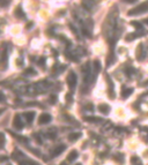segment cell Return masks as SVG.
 Listing matches in <instances>:
<instances>
[{
  "label": "cell",
  "mask_w": 148,
  "mask_h": 165,
  "mask_svg": "<svg viewBox=\"0 0 148 165\" xmlns=\"http://www.w3.org/2000/svg\"><path fill=\"white\" fill-rule=\"evenodd\" d=\"M148 12V1H145L142 4H140L138 7L131 9L127 12L129 15H138V14H142V13H146Z\"/></svg>",
  "instance_id": "obj_1"
},
{
  "label": "cell",
  "mask_w": 148,
  "mask_h": 165,
  "mask_svg": "<svg viewBox=\"0 0 148 165\" xmlns=\"http://www.w3.org/2000/svg\"><path fill=\"white\" fill-rule=\"evenodd\" d=\"M76 80H78V77H76V74L74 73V72H70V74L67 75V84H68V88L73 91L74 89H75V87H76Z\"/></svg>",
  "instance_id": "obj_2"
},
{
  "label": "cell",
  "mask_w": 148,
  "mask_h": 165,
  "mask_svg": "<svg viewBox=\"0 0 148 165\" xmlns=\"http://www.w3.org/2000/svg\"><path fill=\"white\" fill-rule=\"evenodd\" d=\"M106 81H108V94H109V97L110 98H115L116 95H115V84H113V81L110 79L109 75H106Z\"/></svg>",
  "instance_id": "obj_3"
},
{
  "label": "cell",
  "mask_w": 148,
  "mask_h": 165,
  "mask_svg": "<svg viewBox=\"0 0 148 165\" xmlns=\"http://www.w3.org/2000/svg\"><path fill=\"white\" fill-rule=\"evenodd\" d=\"M51 120H52V117H51L49 113L44 112V113H42V114L40 116V118H38V124H40V125H46V124L51 122Z\"/></svg>",
  "instance_id": "obj_4"
},
{
  "label": "cell",
  "mask_w": 148,
  "mask_h": 165,
  "mask_svg": "<svg viewBox=\"0 0 148 165\" xmlns=\"http://www.w3.org/2000/svg\"><path fill=\"white\" fill-rule=\"evenodd\" d=\"M13 127L15 129H19V130L23 128V122H22V119H21L20 114H15L14 120H13Z\"/></svg>",
  "instance_id": "obj_5"
},
{
  "label": "cell",
  "mask_w": 148,
  "mask_h": 165,
  "mask_svg": "<svg viewBox=\"0 0 148 165\" xmlns=\"http://www.w3.org/2000/svg\"><path fill=\"white\" fill-rule=\"evenodd\" d=\"M65 149H66V146H65V144H59V146H57V147L52 150L51 157H57V156H59L63 151H65Z\"/></svg>",
  "instance_id": "obj_6"
},
{
  "label": "cell",
  "mask_w": 148,
  "mask_h": 165,
  "mask_svg": "<svg viewBox=\"0 0 148 165\" xmlns=\"http://www.w3.org/2000/svg\"><path fill=\"white\" fill-rule=\"evenodd\" d=\"M98 110H100V112H101L102 114L108 116V114L110 113V111H111V107H110L109 104H106V103H102V104L98 105Z\"/></svg>",
  "instance_id": "obj_7"
},
{
  "label": "cell",
  "mask_w": 148,
  "mask_h": 165,
  "mask_svg": "<svg viewBox=\"0 0 148 165\" xmlns=\"http://www.w3.org/2000/svg\"><path fill=\"white\" fill-rule=\"evenodd\" d=\"M23 117H24V119H25V121L30 125V124H33V121H34V119H35V117H36V113L34 112V111H28V112H24L23 113Z\"/></svg>",
  "instance_id": "obj_8"
},
{
  "label": "cell",
  "mask_w": 148,
  "mask_h": 165,
  "mask_svg": "<svg viewBox=\"0 0 148 165\" xmlns=\"http://www.w3.org/2000/svg\"><path fill=\"white\" fill-rule=\"evenodd\" d=\"M112 158H113V160H116L117 163H119V164H124V162H125V156L122 152H116L112 156Z\"/></svg>",
  "instance_id": "obj_9"
},
{
  "label": "cell",
  "mask_w": 148,
  "mask_h": 165,
  "mask_svg": "<svg viewBox=\"0 0 148 165\" xmlns=\"http://www.w3.org/2000/svg\"><path fill=\"white\" fill-rule=\"evenodd\" d=\"M145 58V51H143V44H140L137 49V59L138 60H143Z\"/></svg>",
  "instance_id": "obj_10"
},
{
  "label": "cell",
  "mask_w": 148,
  "mask_h": 165,
  "mask_svg": "<svg viewBox=\"0 0 148 165\" xmlns=\"http://www.w3.org/2000/svg\"><path fill=\"white\" fill-rule=\"evenodd\" d=\"M82 136V134L80 133V132H74V133H71L70 135H68V141L70 142H75V141H78L80 137Z\"/></svg>",
  "instance_id": "obj_11"
},
{
  "label": "cell",
  "mask_w": 148,
  "mask_h": 165,
  "mask_svg": "<svg viewBox=\"0 0 148 165\" xmlns=\"http://www.w3.org/2000/svg\"><path fill=\"white\" fill-rule=\"evenodd\" d=\"M132 92H133V89H132V88H123L122 97H123L124 99H126V98H129V97L132 95Z\"/></svg>",
  "instance_id": "obj_12"
},
{
  "label": "cell",
  "mask_w": 148,
  "mask_h": 165,
  "mask_svg": "<svg viewBox=\"0 0 148 165\" xmlns=\"http://www.w3.org/2000/svg\"><path fill=\"white\" fill-rule=\"evenodd\" d=\"M78 151L76 150H72L68 155H67V162H74L78 158Z\"/></svg>",
  "instance_id": "obj_13"
},
{
  "label": "cell",
  "mask_w": 148,
  "mask_h": 165,
  "mask_svg": "<svg viewBox=\"0 0 148 165\" xmlns=\"http://www.w3.org/2000/svg\"><path fill=\"white\" fill-rule=\"evenodd\" d=\"M12 156H13V158H14L15 160H20V162H21V159L24 158V155H23L21 151H19V150H15Z\"/></svg>",
  "instance_id": "obj_14"
},
{
  "label": "cell",
  "mask_w": 148,
  "mask_h": 165,
  "mask_svg": "<svg viewBox=\"0 0 148 165\" xmlns=\"http://www.w3.org/2000/svg\"><path fill=\"white\" fill-rule=\"evenodd\" d=\"M130 162H131L132 165H143L142 162H141V159L139 158V156H132L131 159H130Z\"/></svg>",
  "instance_id": "obj_15"
},
{
  "label": "cell",
  "mask_w": 148,
  "mask_h": 165,
  "mask_svg": "<svg viewBox=\"0 0 148 165\" xmlns=\"http://www.w3.org/2000/svg\"><path fill=\"white\" fill-rule=\"evenodd\" d=\"M84 120H86L87 122H94V124H98V122L102 121V119H101V118H97V117H86Z\"/></svg>",
  "instance_id": "obj_16"
},
{
  "label": "cell",
  "mask_w": 148,
  "mask_h": 165,
  "mask_svg": "<svg viewBox=\"0 0 148 165\" xmlns=\"http://www.w3.org/2000/svg\"><path fill=\"white\" fill-rule=\"evenodd\" d=\"M14 14H15V16H16V17H20V19H24V17H25V14H24V12L22 11V8H21V7H16V9H15Z\"/></svg>",
  "instance_id": "obj_17"
},
{
  "label": "cell",
  "mask_w": 148,
  "mask_h": 165,
  "mask_svg": "<svg viewBox=\"0 0 148 165\" xmlns=\"http://www.w3.org/2000/svg\"><path fill=\"white\" fill-rule=\"evenodd\" d=\"M140 37V35H139V33H132V34H129L127 36H126V42H131V41H133L134 38H137V37Z\"/></svg>",
  "instance_id": "obj_18"
},
{
  "label": "cell",
  "mask_w": 148,
  "mask_h": 165,
  "mask_svg": "<svg viewBox=\"0 0 148 165\" xmlns=\"http://www.w3.org/2000/svg\"><path fill=\"white\" fill-rule=\"evenodd\" d=\"M1 63H3L4 68H5V65H6V63H7V50H6V49H4L3 54H1Z\"/></svg>",
  "instance_id": "obj_19"
},
{
  "label": "cell",
  "mask_w": 148,
  "mask_h": 165,
  "mask_svg": "<svg viewBox=\"0 0 148 165\" xmlns=\"http://www.w3.org/2000/svg\"><path fill=\"white\" fill-rule=\"evenodd\" d=\"M131 25H133L134 28L138 29V30H142V24L138 21H131Z\"/></svg>",
  "instance_id": "obj_20"
},
{
  "label": "cell",
  "mask_w": 148,
  "mask_h": 165,
  "mask_svg": "<svg viewBox=\"0 0 148 165\" xmlns=\"http://www.w3.org/2000/svg\"><path fill=\"white\" fill-rule=\"evenodd\" d=\"M93 67H94V71L97 73V72H100V69H101V64H100V61L98 60H95L94 63H93Z\"/></svg>",
  "instance_id": "obj_21"
},
{
  "label": "cell",
  "mask_w": 148,
  "mask_h": 165,
  "mask_svg": "<svg viewBox=\"0 0 148 165\" xmlns=\"http://www.w3.org/2000/svg\"><path fill=\"white\" fill-rule=\"evenodd\" d=\"M49 103L50 104H56L57 103V96L56 95H51L49 98Z\"/></svg>",
  "instance_id": "obj_22"
},
{
  "label": "cell",
  "mask_w": 148,
  "mask_h": 165,
  "mask_svg": "<svg viewBox=\"0 0 148 165\" xmlns=\"http://www.w3.org/2000/svg\"><path fill=\"white\" fill-rule=\"evenodd\" d=\"M25 163L28 165H41L40 163H37L36 160H33V159H25Z\"/></svg>",
  "instance_id": "obj_23"
},
{
  "label": "cell",
  "mask_w": 148,
  "mask_h": 165,
  "mask_svg": "<svg viewBox=\"0 0 148 165\" xmlns=\"http://www.w3.org/2000/svg\"><path fill=\"white\" fill-rule=\"evenodd\" d=\"M35 71L33 69V68H28V69H25V72H24V74L25 75H35Z\"/></svg>",
  "instance_id": "obj_24"
},
{
  "label": "cell",
  "mask_w": 148,
  "mask_h": 165,
  "mask_svg": "<svg viewBox=\"0 0 148 165\" xmlns=\"http://www.w3.org/2000/svg\"><path fill=\"white\" fill-rule=\"evenodd\" d=\"M84 110H87V111H94V105L93 104H86Z\"/></svg>",
  "instance_id": "obj_25"
},
{
  "label": "cell",
  "mask_w": 148,
  "mask_h": 165,
  "mask_svg": "<svg viewBox=\"0 0 148 165\" xmlns=\"http://www.w3.org/2000/svg\"><path fill=\"white\" fill-rule=\"evenodd\" d=\"M133 71H134V69H133L132 67H127V68L125 69V72H126V75H127V76H131V75H132V72H133Z\"/></svg>",
  "instance_id": "obj_26"
},
{
  "label": "cell",
  "mask_w": 148,
  "mask_h": 165,
  "mask_svg": "<svg viewBox=\"0 0 148 165\" xmlns=\"http://www.w3.org/2000/svg\"><path fill=\"white\" fill-rule=\"evenodd\" d=\"M35 140H36V142H38V144H42V143H43V140L41 139L40 135H35Z\"/></svg>",
  "instance_id": "obj_27"
},
{
  "label": "cell",
  "mask_w": 148,
  "mask_h": 165,
  "mask_svg": "<svg viewBox=\"0 0 148 165\" xmlns=\"http://www.w3.org/2000/svg\"><path fill=\"white\" fill-rule=\"evenodd\" d=\"M46 135L49 136V139H54V137L57 136V133H48Z\"/></svg>",
  "instance_id": "obj_28"
},
{
  "label": "cell",
  "mask_w": 148,
  "mask_h": 165,
  "mask_svg": "<svg viewBox=\"0 0 148 165\" xmlns=\"http://www.w3.org/2000/svg\"><path fill=\"white\" fill-rule=\"evenodd\" d=\"M1 140H3V143H1V147L4 148L5 147V143H6V139H5V135L1 134Z\"/></svg>",
  "instance_id": "obj_29"
},
{
  "label": "cell",
  "mask_w": 148,
  "mask_h": 165,
  "mask_svg": "<svg viewBox=\"0 0 148 165\" xmlns=\"http://www.w3.org/2000/svg\"><path fill=\"white\" fill-rule=\"evenodd\" d=\"M66 99H67V103H72V96H71V94L66 95Z\"/></svg>",
  "instance_id": "obj_30"
},
{
  "label": "cell",
  "mask_w": 148,
  "mask_h": 165,
  "mask_svg": "<svg viewBox=\"0 0 148 165\" xmlns=\"http://www.w3.org/2000/svg\"><path fill=\"white\" fill-rule=\"evenodd\" d=\"M33 24H34L33 22H29V23H27V27H25V28H27V29H31V28H33Z\"/></svg>",
  "instance_id": "obj_31"
},
{
  "label": "cell",
  "mask_w": 148,
  "mask_h": 165,
  "mask_svg": "<svg viewBox=\"0 0 148 165\" xmlns=\"http://www.w3.org/2000/svg\"><path fill=\"white\" fill-rule=\"evenodd\" d=\"M44 61H45V59H44V58H41V59H40V64H38V65L43 67V66H44Z\"/></svg>",
  "instance_id": "obj_32"
},
{
  "label": "cell",
  "mask_w": 148,
  "mask_h": 165,
  "mask_svg": "<svg viewBox=\"0 0 148 165\" xmlns=\"http://www.w3.org/2000/svg\"><path fill=\"white\" fill-rule=\"evenodd\" d=\"M125 3H129V4H134V3H137V0H124Z\"/></svg>",
  "instance_id": "obj_33"
},
{
  "label": "cell",
  "mask_w": 148,
  "mask_h": 165,
  "mask_svg": "<svg viewBox=\"0 0 148 165\" xmlns=\"http://www.w3.org/2000/svg\"><path fill=\"white\" fill-rule=\"evenodd\" d=\"M6 4H7V0H3V1H1V6H3V7H5Z\"/></svg>",
  "instance_id": "obj_34"
},
{
  "label": "cell",
  "mask_w": 148,
  "mask_h": 165,
  "mask_svg": "<svg viewBox=\"0 0 148 165\" xmlns=\"http://www.w3.org/2000/svg\"><path fill=\"white\" fill-rule=\"evenodd\" d=\"M142 130H145V132L148 133V127H142Z\"/></svg>",
  "instance_id": "obj_35"
},
{
  "label": "cell",
  "mask_w": 148,
  "mask_h": 165,
  "mask_svg": "<svg viewBox=\"0 0 148 165\" xmlns=\"http://www.w3.org/2000/svg\"><path fill=\"white\" fill-rule=\"evenodd\" d=\"M20 165H28L25 162H20Z\"/></svg>",
  "instance_id": "obj_36"
},
{
  "label": "cell",
  "mask_w": 148,
  "mask_h": 165,
  "mask_svg": "<svg viewBox=\"0 0 148 165\" xmlns=\"http://www.w3.org/2000/svg\"><path fill=\"white\" fill-rule=\"evenodd\" d=\"M145 22H146V23H147V24H148V20H145Z\"/></svg>",
  "instance_id": "obj_37"
},
{
  "label": "cell",
  "mask_w": 148,
  "mask_h": 165,
  "mask_svg": "<svg viewBox=\"0 0 148 165\" xmlns=\"http://www.w3.org/2000/svg\"><path fill=\"white\" fill-rule=\"evenodd\" d=\"M143 96H148V92H146V94H145V95H143Z\"/></svg>",
  "instance_id": "obj_38"
},
{
  "label": "cell",
  "mask_w": 148,
  "mask_h": 165,
  "mask_svg": "<svg viewBox=\"0 0 148 165\" xmlns=\"http://www.w3.org/2000/svg\"><path fill=\"white\" fill-rule=\"evenodd\" d=\"M75 165H82V164H81V163H78V164H75Z\"/></svg>",
  "instance_id": "obj_39"
},
{
  "label": "cell",
  "mask_w": 148,
  "mask_h": 165,
  "mask_svg": "<svg viewBox=\"0 0 148 165\" xmlns=\"http://www.w3.org/2000/svg\"><path fill=\"white\" fill-rule=\"evenodd\" d=\"M60 165H66V164H65V163H62V164H60Z\"/></svg>",
  "instance_id": "obj_40"
}]
</instances>
